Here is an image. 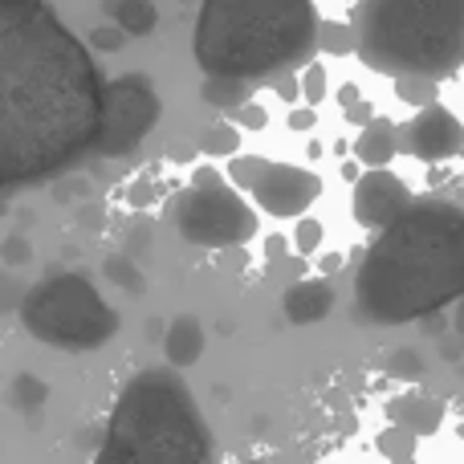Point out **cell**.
<instances>
[{
  "instance_id": "obj_30",
  "label": "cell",
  "mask_w": 464,
  "mask_h": 464,
  "mask_svg": "<svg viewBox=\"0 0 464 464\" xmlns=\"http://www.w3.org/2000/svg\"><path fill=\"white\" fill-rule=\"evenodd\" d=\"M285 248H289V240L281 237V232L265 237V256H269V261H281V256H285Z\"/></svg>"
},
{
  "instance_id": "obj_17",
  "label": "cell",
  "mask_w": 464,
  "mask_h": 464,
  "mask_svg": "<svg viewBox=\"0 0 464 464\" xmlns=\"http://www.w3.org/2000/svg\"><path fill=\"white\" fill-rule=\"evenodd\" d=\"M256 90V82H245V78H204L200 86V98L217 111H232V106L248 102Z\"/></svg>"
},
{
  "instance_id": "obj_21",
  "label": "cell",
  "mask_w": 464,
  "mask_h": 464,
  "mask_svg": "<svg viewBox=\"0 0 464 464\" xmlns=\"http://www.w3.org/2000/svg\"><path fill=\"white\" fill-rule=\"evenodd\" d=\"M416 440H420L416 432L392 424L387 432H379V452H383V457H395V460H411L416 457Z\"/></svg>"
},
{
  "instance_id": "obj_29",
  "label": "cell",
  "mask_w": 464,
  "mask_h": 464,
  "mask_svg": "<svg viewBox=\"0 0 464 464\" xmlns=\"http://www.w3.org/2000/svg\"><path fill=\"white\" fill-rule=\"evenodd\" d=\"M346 119H351L354 127H362V122H371V119H375V106H371L367 98H359V102H354V106H346Z\"/></svg>"
},
{
  "instance_id": "obj_1",
  "label": "cell",
  "mask_w": 464,
  "mask_h": 464,
  "mask_svg": "<svg viewBox=\"0 0 464 464\" xmlns=\"http://www.w3.org/2000/svg\"><path fill=\"white\" fill-rule=\"evenodd\" d=\"M102 73L49 0H0V176L33 184L90 151Z\"/></svg>"
},
{
  "instance_id": "obj_2",
  "label": "cell",
  "mask_w": 464,
  "mask_h": 464,
  "mask_svg": "<svg viewBox=\"0 0 464 464\" xmlns=\"http://www.w3.org/2000/svg\"><path fill=\"white\" fill-rule=\"evenodd\" d=\"M464 294V208L440 196L411 200L379 228L354 273V314L400 326Z\"/></svg>"
},
{
  "instance_id": "obj_8",
  "label": "cell",
  "mask_w": 464,
  "mask_h": 464,
  "mask_svg": "<svg viewBox=\"0 0 464 464\" xmlns=\"http://www.w3.org/2000/svg\"><path fill=\"white\" fill-rule=\"evenodd\" d=\"M225 176L253 196L256 208L269 212V217H277V220L305 217L322 196L318 171L297 168V163H273V160H261V155H240L237 151L228 160Z\"/></svg>"
},
{
  "instance_id": "obj_25",
  "label": "cell",
  "mask_w": 464,
  "mask_h": 464,
  "mask_svg": "<svg viewBox=\"0 0 464 464\" xmlns=\"http://www.w3.org/2000/svg\"><path fill=\"white\" fill-rule=\"evenodd\" d=\"M122 37H127V33H122L119 24H98V29L90 33V45L102 49V53H119V49H122Z\"/></svg>"
},
{
  "instance_id": "obj_32",
  "label": "cell",
  "mask_w": 464,
  "mask_h": 464,
  "mask_svg": "<svg viewBox=\"0 0 464 464\" xmlns=\"http://www.w3.org/2000/svg\"><path fill=\"white\" fill-rule=\"evenodd\" d=\"M0 253H5V261H24V256H29V245H24V240H8Z\"/></svg>"
},
{
  "instance_id": "obj_3",
  "label": "cell",
  "mask_w": 464,
  "mask_h": 464,
  "mask_svg": "<svg viewBox=\"0 0 464 464\" xmlns=\"http://www.w3.org/2000/svg\"><path fill=\"white\" fill-rule=\"evenodd\" d=\"M318 49L314 0H200L192 57L204 78L273 82Z\"/></svg>"
},
{
  "instance_id": "obj_18",
  "label": "cell",
  "mask_w": 464,
  "mask_h": 464,
  "mask_svg": "<svg viewBox=\"0 0 464 464\" xmlns=\"http://www.w3.org/2000/svg\"><path fill=\"white\" fill-rule=\"evenodd\" d=\"M200 151L212 155V160H232V155L240 151V127L232 119L208 127V130H204V139H200Z\"/></svg>"
},
{
  "instance_id": "obj_20",
  "label": "cell",
  "mask_w": 464,
  "mask_h": 464,
  "mask_svg": "<svg viewBox=\"0 0 464 464\" xmlns=\"http://www.w3.org/2000/svg\"><path fill=\"white\" fill-rule=\"evenodd\" d=\"M436 86L440 82L428 78V73H400L395 78V98H403L408 106H428L436 102Z\"/></svg>"
},
{
  "instance_id": "obj_6",
  "label": "cell",
  "mask_w": 464,
  "mask_h": 464,
  "mask_svg": "<svg viewBox=\"0 0 464 464\" xmlns=\"http://www.w3.org/2000/svg\"><path fill=\"white\" fill-rule=\"evenodd\" d=\"M21 326L57 351H94L119 334V314L82 273H53L21 302Z\"/></svg>"
},
{
  "instance_id": "obj_28",
  "label": "cell",
  "mask_w": 464,
  "mask_h": 464,
  "mask_svg": "<svg viewBox=\"0 0 464 464\" xmlns=\"http://www.w3.org/2000/svg\"><path fill=\"white\" fill-rule=\"evenodd\" d=\"M314 122H318L314 106H310V102H305V106L294 102V111H289V130H314Z\"/></svg>"
},
{
  "instance_id": "obj_24",
  "label": "cell",
  "mask_w": 464,
  "mask_h": 464,
  "mask_svg": "<svg viewBox=\"0 0 464 464\" xmlns=\"http://www.w3.org/2000/svg\"><path fill=\"white\" fill-rule=\"evenodd\" d=\"M294 248L297 253H314V248L322 245V225L314 217H297V228H294Z\"/></svg>"
},
{
  "instance_id": "obj_34",
  "label": "cell",
  "mask_w": 464,
  "mask_h": 464,
  "mask_svg": "<svg viewBox=\"0 0 464 464\" xmlns=\"http://www.w3.org/2000/svg\"><path fill=\"white\" fill-rule=\"evenodd\" d=\"M318 269L326 273V277H330V273H338V269H343V253H330V256H322V261H318Z\"/></svg>"
},
{
  "instance_id": "obj_19",
  "label": "cell",
  "mask_w": 464,
  "mask_h": 464,
  "mask_svg": "<svg viewBox=\"0 0 464 464\" xmlns=\"http://www.w3.org/2000/svg\"><path fill=\"white\" fill-rule=\"evenodd\" d=\"M318 49H326L330 57H351L354 53L351 21H318Z\"/></svg>"
},
{
  "instance_id": "obj_4",
  "label": "cell",
  "mask_w": 464,
  "mask_h": 464,
  "mask_svg": "<svg viewBox=\"0 0 464 464\" xmlns=\"http://www.w3.org/2000/svg\"><path fill=\"white\" fill-rule=\"evenodd\" d=\"M102 464H204L212 460V432L188 383L171 367L139 371L122 387L106 440Z\"/></svg>"
},
{
  "instance_id": "obj_22",
  "label": "cell",
  "mask_w": 464,
  "mask_h": 464,
  "mask_svg": "<svg viewBox=\"0 0 464 464\" xmlns=\"http://www.w3.org/2000/svg\"><path fill=\"white\" fill-rule=\"evenodd\" d=\"M302 98L310 106H318L322 98H326V65H322V62H305V70H302Z\"/></svg>"
},
{
  "instance_id": "obj_15",
  "label": "cell",
  "mask_w": 464,
  "mask_h": 464,
  "mask_svg": "<svg viewBox=\"0 0 464 464\" xmlns=\"http://www.w3.org/2000/svg\"><path fill=\"white\" fill-rule=\"evenodd\" d=\"M163 354H168L171 367H192L204 354V326L196 318H176L168 326V338H163Z\"/></svg>"
},
{
  "instance_id": "obj_26",
  "label": "cell",
  "mask_w": 464,
  "mask_h": 464,
  "mask_svg": "<svg viewBox=\"0 0 464 464\" xmlns=\"http://www.w3.org/2000/svg\"><path fill=\"white\" fill-rule=\"evenodd\" d=\"M273 94H277L281 102H289V106H294V102H297V94H302V78H297L294 70L277 73V78H273Z\"/></svg>"
},
{
  "instance_id": "obj_10",
  "label": "cell",
  "mask_w": 464,
  "mask_h": 464,
  "mask_svg": "<svg viewBox=\"0 0 464 464\" xmlns=\"http://www.w3.org/2000/svg\"><path fill=\"white\" fill-rule=\"evenodd\" d=\"M400 147L420 163H449L464 151V122L449 106L428 102L408 127L400 130Z\"/></svg>"
},
{
  "instance_id": "obj_37",
  "label": "cell",
  "mask_w": 464,
  "mask_h": 464,
  "mask_svg": "<svg viewBox=\"0 0 464 464\" xmlns=\"http://www.w3.org/2000/svg\"><path fill=\"white\" fill-rule=\"evenodd\" d=\"M0 188H8V184H5V176H0Z\"/></svg>"
},
{
  "instance_id": "obj_12",
  "label": "cell",
  "mask_w": 464,
  "mask_h": 464,
  "mask_svg": "<svg viewBox=\"0 0 464 464\" xmlns=\"http://www.w3.org/2000/svg\"><path fill=\"white\" fill-rule=\"evenodd\" d=\"M281 305H285V318L294 322V326L326 322L330 310H334V285H330L326 273H322V277H302V281H294V285L285 289Z\"/></svg>"
},
{
  "instance_id": "obj_9",
  "label": "cell",
  "mask_w": 464,
  "mask_h": 464,
  "mask_svg": "<svg viewBox=\"0 0 464 464\" xmlns=\"http://www.w3.org/2000/svg\"><path fill=\"white\" fill-rule=\"evenodd\" d=\"M160 122V94L147 78L122 73L111 78L102 90V122H98L94 151L127 155L147 139V130Z\"/></svg>"
},
{
  "instance_id": "obj_5",
  "label": "cell",
  "mask_w": 464,
  "mask_h": 464,
  "mask_svg": "<svg viewBox=\"0 0 464 464\" xmlns=\"http://www.w3.org/2000/svg\"><path fill=\"white\" fill-rule=\"evenodd\" d=\"M351 29L354 53L383 78L444 82L464 65V0H354Z\"/></svg>"
},
{
  "instance_id": "obj_31",
  "label": "cell",
  "mask_w": 464,
  "mask_h": 464,
  "mask_svg": "<svg viewBox=\"0 0 464 464\" xmlns=\"http://www.w3.org/2000/svg\"><path fill=\"white\" fill-rule=\"evenodd\" d=\"M130 265H122V261H111V277H119L122 281V285H127V289H139V285H143V281H139V273H135V277H130Z\"/></svg>"
},
{
  "instance_id": "obj_23",
  "label": "cell",
  "mask_w": 464,
  "mask_h": 464,
  "mask_svg": "<svg viewBox=\"0 0 464 464\" xmlns=\"http://www.w3.org/2000/svg\"><path fill=\"white\" fill-rule=\"evenodd\" d=\"M232 122H237L240 130H265L269 127V111H265L261 102H253V98H248V102H240V106H232Z\"/></svg>"
},
{
  "instance_id": "obj_36",
  "label": "cell",
  "mask_w": 464,
  "mask_h": 464,
  "mask_svg": "<svg viewBox=\"0 0 464 464\" xmlns=\"http://www.w3.org/2000/svg\"><path fill=\"white\" fill-rule=\"evenodd\" d=\"M343 176L346 179H359V163H343Z\"/></svg>"
},
{
  "instance_id": "obj_35",
  "label": "cell",
  "mask_w": 464,
  "mask_h": 464,
  "mask_svg": "<svg viewBox=\"0 0 464 464\" xmlns=\"http://www.w3.org/2000/svg\"><path fill=\"white\" fill-rule=\"evenodd\" d=\"M452 326H457V334L464 338V294L452 302Z\"/></svg>"
},
{
  "instance_id": "obj_13",
  "label": "cell",
  "mask_w": 464,
  "mask_h": 464,
  "mask_svg": "<svg viewBox=\"0 0 464 464\" xmlns=\"http://www.w3.org/2000/svg\"><path fill=\"white\" fill-rule=\"evenodd\" d=\"M444 416H449L444 400L424 395V392L395 395V400L387 403V420L400 424V428H408V432H416V436H436L444 428Z\"/></svg>"
},
{
  "instance_id": "obj_27",
  "label": "cell",
  "mask_w": 464,
  "mask_h": 464,
  "mask_svg": "<svg viewBox=\"0 0 464 464\" xmlns=\"http://www.w3.org/2000/svg\"><path fill=\"white\" fill-rule=\"evenodd\" d=\"M392 375L416 379V375H420V354H416V351H400V354H392Z\"/></svg>"
},
{
  "instance_id": "obj_33",
  "label": "cell",
  "mask_w": 464,
  "mask_h": 464,
  "mask_svg": "<svg viewBox=\"0 0 464 464\" xmlns=\"http://www.w3.org/2000/svg\"><path fill=\"white\" fill-rule=\"evenodd\" d=\"M359 86H354V82H346V86H338V102H343V106H354V102H359Z\"/></svg>"
},
{
  "instance_id": "obj_14",
  "label": "cell",
  "mask_w": 464,
  "mask_h": 464,
  "mask_svg": "<svg viewBox=\"0 0 464 464\" xmlns=\"http://www.w3.org/2000/svg\"><path fill=\"white\" fill-rule=\"evenodd\" d=\"M351 151L362 168H387V163L395 160V151H400V130H395L392 119L375 114L371 122H362V130L351 143Z\"/></svg>"
},
{
  "instance_id": "obj_16",
  "label": "cell",
  "mask_w": 464,
  "mask_h": 464,
  "mask_svg": "<svg viewBox=\"0 0 464 464\" xmlns=\"http://www.w3.org/2000/svg\"><path fill=\"white\" fill-rule=\"evenodd\" d=\"M106 13L114 16V24L127 37H147L155 29V21H160L151 0H106Z\"/></svg>"
},
{
  "instance_id": "obj_7",
  "label": "cell",
  "mask_w": 464,
  "mask_h": 464,
  "mask_svg": "<svg viewBox=\"0 0 464 464\" xmlns=\"http://www.w3.org/2000/svg\"><path fill=\"white\" fill-rule=\"evenodd\" d=\"M171 225H176V232L188 245H200V248H240L261 232L253 204L212 163H200L192 171V179H188V188L176 196Z\"/></svg>"
},
{
  "instance_id": "obj_11",
  "label": "cell",
  "mask_w": 464,
  "mask_h": 464,
  "mask_svg": "<svg viewBox=\"0 0 464 464\" xmlns=\"http://www.w3.org/2000/svg\"><path fill=\"white\" fill-rule=\"evenodd\" d=\"M416 200L411 188L403 184L395 171L387 168H367L359 179H354V196H351V212L362 228H383L387 220H395L408 204Z\"/></svg>"
}]
</instances>
